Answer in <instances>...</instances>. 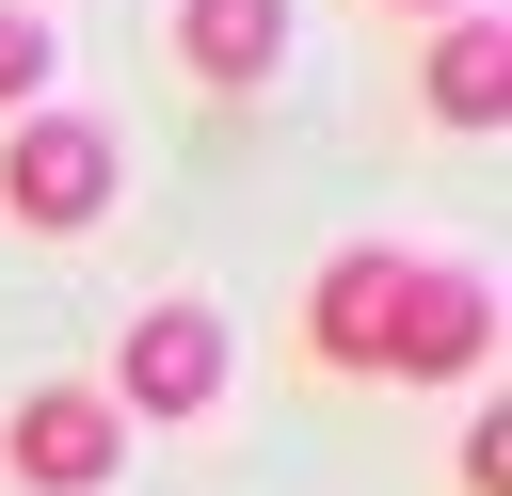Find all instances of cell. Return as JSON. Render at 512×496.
Returning <instances> with one entry per match:
<instances>
[{
	"instance_id": "cell-1",
	"label": "cell",
	"mask_w": 512,
	"mask_h": 496,
	"mask_svg": "<svg viewBox=\"0 0 512 496\" xmlns=\"http://www.w3.org/2000/svg\"><path fill=\"white\" fill-rule=\"evenodd\" d=\"M96 400H112L128 432H192V416L224 400V304H208V288H160V304H128V320H112V368H96Z\"/></svg>"
},
{
	"instance_id": "cell-2",
	"label": "cell",
	"mask_w": 512,
	"mask_h": 496,
	"mask_svg": "<svg viewBox=\"0 0 512 496\" xmlns=\"http://www.w3.org/2000/svg\"><path fill=\"white\" fill-rule=\"evenodd\" d=\"M112 192H128V160H112L96 112H16L0 128V224L16 240H96Z\"/></svg>"
},
{
	"instance_id": "cell-3",
	"label": "cell",
	"mask_w": 512,
	"mask_h": 496,
	"mask_svg": "<svg viewBox=\"0 0 512 496\" xmlns=\"http://www.w3.org/2000/svg\"><path fill=\"white\" fill-rule=\"evenodd\" d=\"M112 464H128V416L96 400V368L16 384V416H0V480H16V496H96Z\"/></svg>"
},
{
	"instance_id": "cell-4",
	"label": "cell",
	"mask_w": 512,
	"mask_h": 496,
	"mask_svg": "<svg viewBox=\"0 0 512 496\" xmlns=\"http://www.w3.org/2000/svg\"><path fill=\"white\" fill-rule=\"evenodd\" d=\"M480 352H496V288L448 272V256H416L400 304H384V368H368V384H464Z\"/></svg>"
},
{
	"instance_id": "cell-5",
	"label": "cell",
	"mask_w": 512,
	"mask_h": 496,
	"mask_svg": "<svg viewBox=\"0 0 512 496\" xmlns=\"http://www.w3.org/2000/svg\"><path fill=\"white\" fill-rule=\"evenodd\" d=\"M400 272H416L400 240H336V256L304 272V352H320L336 384H368V368H384V304H400Z\"/></svg>"
},
{
	"instance_id": "cell-6",
	"label": "cell",
	"mask_w": 512,
	"mask_h": 496,
	"mask_svg": "<svg viewBox=\"0 0 512 496\" xmlns=\"http://www.w3.org/2000/svg\"><path fill=\"white\" fill-rule=\"evenodd\" d=\"M160 48H176V80H192V96H256V80L288 64V0H176V32H160Z\"/></svg>"
},
{
	"instance_id": "cell-7",
	"label": "cell",
	"mask_w": 512,
	"mask_h": 496,
	"mask_svg": "<svg viewBox=\"0 0 512 496\" xmlns=\"http://www.w3.org/2000/svg\"><path fill=\"white\" fill-rule=\"evenodd\" d=\"M416 112L480 144V128L512 112V32H496V16H432V64H416Z\"/></svg>"
},
{
	"instance_id": "cell-8",
	"label": "cell",
	"mask_w": 512,
	"mask_h": 496,
	"mask_svg": "<svg viewBox=\"0 0 512 496\" xmlns=\"http://www.w3.org/2000/svg\"><path fill=\"white\" fill-rule=\"evenodd\" d=\"M48 64H64V16L48 0H0V128L48 112Z\"/></svg>"
},
{
	"instance_id": "cell-9",
	"label": "cell",
	"mask_w": 512,
	"mask_h": 496,
	"mask_svg": "<svg viewBox=\"0 0 512 496\" xmlns=\"http://www.w3.org/2000/svg\"><path fill=\"white\" fill-rule=\"evenodd\" d=\"M384 16H496V0H384Z\"/></svg>"
}]
</instances>
